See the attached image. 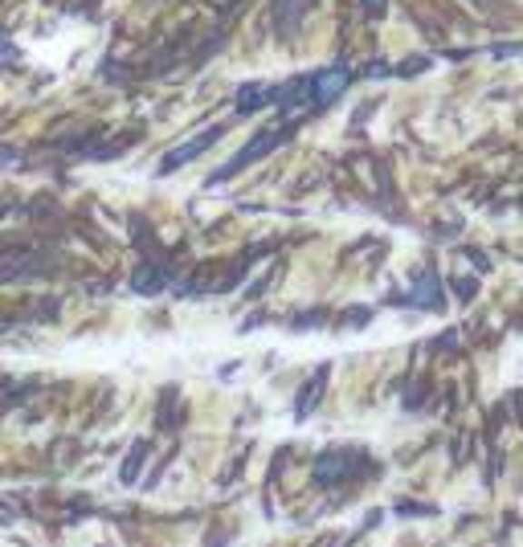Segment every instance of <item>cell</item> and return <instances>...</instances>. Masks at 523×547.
I'll return each instance as SVG.
<instances>
[{
	"instance_id": "cell-1",
	"label": "cell",
	"mask_w": 523,
	"mask_h": 547,
	"mask_svg": "<svg viewBox=\"0 0 523 547\" xmlns=\"http://www.w3.org/2000/svg\"><path fill=\"white\" fill-rule=\"evenodd\" d=\"M278 139H282V131H262L258 139H253L250 147H245L242 155H237L233 163H225V168L217 171V180H225V176H233V171H242L245 163H253V160H262V151H270V147H278Z\"/></svg>"
},
{
	"instance_id": "cell-2",
	"label": "cell",
	"mask_w": 523,
	"mask_h": 547,
	"mask_svg": "<svg viewBox=\"0 0 523 547\" xmlns=\"http://www.w3.org/2000/svg\"><path fill=\"white\" fill-rule=\"evenodd\" d=\"M225 135V127H212V131H204V135H196L192 143H184V147H176V151L168 155V160H163V171H172V168H180V163H192L196 155L204 151V147H212L217 143V139Z\"/></svg>"
},
{
	"instance_id": "cell-3",
	"label": "cell",
	"mask_w": 523,
	"mask_h": 547,
	"mask_svg": "<svg viewBox=\"0 0 523 547\" xmlns=\"http://www.w3.org/2000/svg\"><path fill=\"white\" fill-rule=\"evenodd\" d=\"M348 86V70H323V73H315V106H327L331 98H340V90Z\"/></svg>"
},
{
	"instance_id": "cell-4",
	"label": "cell",
	"mask_w": 523,
	"mask_h": 547,
	"mask_svg": "<svg viewBox=\"0 0 523 547\" xmlns=\"http://www.w3.org/2000/svg\"><path fill=\"white\" fill-rule=\"evenodd\" d=\"M266 103H274V90H266V86H242V94H237V111H245V114Z\"/></svg>"
},
{
	"instance_id": "cell-5",
	"label": "cell",
	"mask_w": 523,
	"mask_h": 547,
	"mask_svg": "<svg viewBox=\"0 0 523 547\" xmlns=\"http://www.w3.org/2000/svg\"><path fill=\"white\" fill-rule=\"evenodd\" d=\"M433 298H438V290H433V282H429V278H421V286H417V290L409 294V302H417V307H429Z\"/></svg>"
},
{
	"instance_id": "cell-6",
	"label": "cell",
	"mask_w": 523,
	"mask_h": 547,
	"mask_svg": "<svg viewBox=\"0 0 523 547\" xmlns=\"http://www.w3.org/2000/svg\"><path fill=\"white\" fill-rule=\"evenodd\" d=\"M368 13H384V0H364Z\"/></svg>"
}]
</instances>
